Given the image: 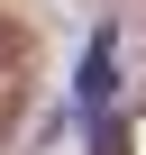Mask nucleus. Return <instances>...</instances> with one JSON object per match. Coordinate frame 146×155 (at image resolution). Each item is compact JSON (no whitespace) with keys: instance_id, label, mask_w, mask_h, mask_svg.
<instances>
[{"instance_id":"nucleus-1","label":"nucleus","mask_w":146,"mask_h":155,"mask_svg":"<svg viewBox=\"0 0 146 155\" xmlns=\"http://www.w3.org/2000/svg\"><path fill=\"white\" fill-rule=\"evenodd\" d=\"M82 101H110V37H101L91 64H82Z\"/></svg>"}]
</instances>
